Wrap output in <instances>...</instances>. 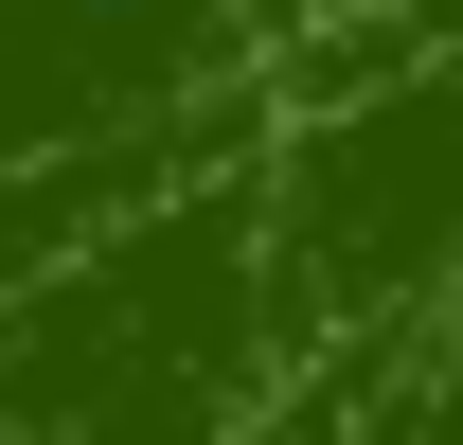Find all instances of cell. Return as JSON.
Segmentation results:
<instances>
[{
  "mask_svg": "<svg viewBox=\"0 0 463 445\" xmlns=\"http://www.w3.org/2000/svg\"><path fill=\"white\" fill-rule=\"evenodd\" d=\"M71 36H196V18H214V0H54Z\"/></svg>",
  "mask_w": 463,
  "mask_h": 445,
  "instance_id": "cell-1",
  "label": "cell"
}]
</instances>
